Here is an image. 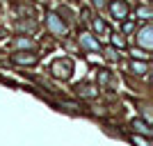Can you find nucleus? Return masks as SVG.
<instances>
[{"label":"nucleus","mask_w":153,"mask_h":146,"mask_svg":"<svg viewBox=\"0 0 153 146\" xmlns=\"http://www.w3.org/2000/svg\"><path fill=\"white\" fill-rule=\"evenodd\" d=\"M51 73L55 78H64V80H66V78H71V73H73V62H71V59H55V62L51 64Z\"/></svg>","instance_id":"1"},{"label":"nucleus","mask_w":153,"mask_h":146,"mask_svg":"<svg viewBox=\"0 0 153 146\" xmlns=\"http://www.w3.org/2000/svg\"><path fill=\"white\" fill-rule=\"evenodd\" d=\"M137 44H140L144 50H151V48H153V27H151V25H144V27L140 30Z\"/></svg>","instance_id":"2"},{"label":"nucleus","mask_w":153,"mask_h":146,"mask_svg":"<svg viewBox=\"0 0 153 146\" xmlns=\"http://www.w3.org/2000/svg\"><path fill=\"white\" fill-rule=\"evenodd\" d=\"M48 27H51V32H55V34H64V32H66V25H64V21L59 19L57 14H48Z\"/></svg>","instance_id":"3"},{"label":"nucleus","mask_w":153,"mask_h":146,"mask_svg":"<svg viewBox=\"0 0 153 146\" xmlns=\"http://www.w3.org/2000/svg\"><path fill=\"white\" fill-rule=\"evenodd\" d=\"M110 12L114 19H126L128 16V5L123 0H112V5H110Z\"/></svg>","instance_id":"4"},{"label":"nucleus","mask_w":153,"mask_h":146,"mask_svg":"<svg viewBox=\"0 0 153 146\" xmlns=\"http://www.w3.org/2000/svg\"><path fill=\"white\" fill-rule=\"evenodd\" d=\"M80 46H82V48H87V50H94V53L101 50V44H98L91 34H87V32H85V34H80Z\"/></svg>","instance_id":"5"},{"label":"nucleus","mask_w":153,"mask_h":146,"mask_svg":"<svg viewBox=\"0 0 153 146\" xmlns=\"http://www.w3.org/2000/svg\"><path fill=\"white\" fill-rule=\"evenodd\" d=\"M14 64H27V66H32V64H37V55H32V53H16L12 57Z\"/></svg>","instance_id":"6"},{"label":"nucleus","mask_w":153,"mask_h":146,"mask_svg":"<svg viewBox=\"0 0 153 146\" xmlns=\"http://www.w3.org/2000/svg\"><path fill=\"white\" fill-rule=\"evenodd\" d=\"M98 84H101V87H108V89H114L117 87V80L112 78L110 71H98Z\"/></svg>","instance_id":"7"},{"label":"nucleus","mask_w":153,"mask_h":146,"mask_svg":"<svg viewBox=\"0 0 153 146\" xmlns=\"http://www.w3.org/2000/svg\"><path fill=\"white\" fill-rule=\"evenodd\" d=\"M133 128H135V133H142V135H151L153 130L149 128V123H144L142 119H135L133 121Z\"/></svg>","instance_id":"8"},{"label":"nucleus","mask_w":153,"mask_h":146,"mask_svg":"<svg viewBox=\"0 0 153 146\" xmlns=\"http://www.w3.org/2000/svg\"><path fill=\"white\" fill-rule=\"evenodd\" d=\"M76 91H78L80 96H85V98H94V96H96V89H94V87H89V84H82V87L78 84Z\"/></svg>","instance_id":"9"},{"label":"nucleus","mask_w":153,"mask_h":146,"mask_svg":"<svg viewBox=\"0 0 153 146\" xmlns=\"http://www.w3.org/2000/svg\"><path fill=\"white\" fill-rule=\"evenodd\" d=\"M103 55H105V59H110V62L119 59V53H117L114 48H105V50H103Z\"/></svg>","instance_id":"10"},{"label":"nucleus","mask_w":153,"mask_h":146,"mask_svg":"<svg viewBox=\"0 0 153 146\" xmlns=\"http://www.w3.org/2000/svg\"><path fill=\"white\" fill-rule=\"evenodd\" d=\"M133 71L135 73H146V64L144 62H135L133 59Z\"/></svg>","instance_id":"11"},{"label":"nucleus","mask_w":153,"mask_h":146,"mask_svg":"<svg viewBox=\"0 0 153 146\" xmlns=\"http://www.w3.org/2000/svg\"><path fill=\"white\" fill-rule=\"evenodd\" d=\"M112 44H114L117 48H126V41H123L121 37H117V34H114V37H112Z\"/></svg>","instance_id":"12"},{"label":"nucleus","mask_w":153,"mask_h":146,"mask_svg":"<svg viewBox=\"0 0 153 146\" xmlns=\"http://www.w3.org/2000/svg\"><path fill=\"white\" fill-rule=\"evenodd\" d=\"M94 30H96V32H105V23H103L101 19H96V21H94Z\"/></svg>","instance_id":"13"},{"label":"nucleus","mask_w":153,"mask_h":146,"mask_svg":"<svg viewBox=\"0 0 153 146\" xmlns=\"http://www.w3.org/2000/svg\"><path fill=\"white\" fill-rule=\"evenodd\" d=\"M137 14H140L142 19H149V16H151V9H146V7H142V9H137Z\"/></svg>","instance_id":"14"},{"label":"nucleus","mask_w":153,"mask_h":146,"mask_svg":"<svg viewBox=\"0 0 153 146\" xmlns=\"http://www.w3.org/2000/svg\"><path fill=\"white\" fill-rule=\"evenodd\" d=\"M16 44H19L21 48H23V46H27V48H32V41H30V39H19Z\"/></svg>","instance_id":"15"},{"label":"nucleus","mask_w":153,"mask_h":146,"mask_svg":"<svg viewBox=\"0 0 153 146\" xmlns=\"http://www.w3.org/2000/svg\"><path fill=\"white\" fill-rule=\"evenodd\" d=\"M133 139H135V144H137V146H149V142L142 139V137H133Z\"/></svg>","instance_id":"16"},{"label":"nucleus","mask_w":153,"mask_h":146,"mask_svg":"<svg viewBox=\"0 0 153 146\" xmlns=\"http://www.w3.org/2000/svg\"><path fill=\"white\" fill-rule=\"evenodd\" d=\"M91 5H94V7H98V9H101V7L105 5V0H91Z\"/></svg>","instance_id":"17"},{"label":"nucleus","mask_w":153,"mask_h":146,"mask_svg":"<svg viewBox=\"0 0 153 146\" xmlns=\"http://www.w3.org/2000/svg\"><path fill=\"white\" fill-rule=\"evenodd\" d=\"M133 27H135V23H133V21H128L126 25H123V30H126V32H130V30H133Z\"/></svg>","instance_id":"18"}]
</instances>
